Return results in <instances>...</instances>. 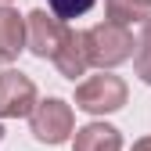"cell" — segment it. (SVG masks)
Wrapping results in <instances>:
<instances>
[{
  "mask_svg": "<svg viewBox=\"0 0 151 151\" xmlns=\"http://www.w3.org/2000/svg\"><path fill=\"white\" fill-rule=\"evenodd\" d=\"M86 54H90V68H119L133 58L137 50V40L129 25H119V22H97L90 25L86 32Z\"/></svg>",
  "mask_w": 151,
  "mask_h": 151,
  "instance_id": "obj_1",
  "label": "cell"
},
{
  "mask_svg": "<svg viewBox=\"0 0 151 151\" xmlns=\"http://www.w3.org/2000/svg\"><path fill=\"white\" fill-rule=\"evenodd\" d=\"M129 97L126 79L122 76H111V72H97V76H86V79L76 86V108L86 111V115H111L119 111Z\"/></svg>",
  "mask_w": 151,
  "mask_h": 151,
  "instance_id": "obj_2",
  "label": "cell"
},
{
  "mask_svg": "<svg viewBox=\"0 0 151 151\" xmlns=\"http://www.w3.org/2000/svg\"><path fill=\"white\" fill-rule=\"evenodd\" d=\"M29 129H32V137L40 140V144H50V147L65 144L76 133L72 104L61 101V97H43L40 104L32 108V115H29Z\"/></svg>",
  "mask_w": 151,
  "mask_h": 151,
  "instance_id": "obj_3",
  "label": "cell"
},
{
  "mask_svg": "<svg viewBox=\"0 0 151 151\" xmlns=\"http://www.w3.org/2000/svg\"><path fill=\"white\" fill-rule=\"evenodd\" d=\"M65 36H68V22L58 18L54 11L36 7V11L25 14V50L36 54L40 61H50L54 54H58V47L65 43Z\"/></svg>",
  "mask_w": 151,
  "mask_h": 151,
  "instance_id": "obj_4",
  "label": "cell"
},
{
  "mask_svg": "<svg viewBox=\"0 0 151 151\" xmlns=\"http://www.w3.org/2000/svg\"><path fill=\"white\" fill-rule=\"evenodd\" d=\"M36 104H40L36 83L25 72L18 68L0 72V119H29Z\"/></svg>",
  "mask_w": 151,
  "mask_h": 151,
  "instance_id": "obj_5",
  "label": "cell"
},
{
  "mask_svg": "<svg viewBox=\"0 0 151 151\" xmlns=\"http://www.w3.org/2000/svg\"><path fill=\"white\" fill-rule=\"evenodd\" d=\"M50 65L58 68L65 79H79V76H86V68H90V54H86V36L79 32V29H72L68 25V36H65V43L58 47V54L50 58Z\"/></svg>",
  "mask_w": 151,
  "mask_h": 151,
  "instance_id": "obj_6",
  "label": "cell"
},
{
  "mask_svg": "<svg viewBox=\"0 0 151 151\" xmlns=\"http://www.w3.org/2000/svg\"><path fill=\"white\" fill-rule=\"evenodd\" d=\"M25 50V18L11 4H0V61L11 65Z\"/></svg>",
  "mask_w": 151,
  "mask_h": 151,
  "instance_id": "obj_7",
  "label": "cell"
},
{
  "mask_svg": "<svg viewBox=\"0 0 151 151\" xmlns=\"http://www.w3.org/2000/svg\"><path fill=\"white\" fill-rule=\"evenodd\" d=\"M72 151H122V133L111 122H86L72 133Z\"/></svg>",
  "mask_w": 151,
  "mask_h": 151,
  "instance_id": "obj_8",
  "label": "cell"
},
{
  "mask_svg": "<svg viewBox=\"0 0 151 151\" xmlns=\"http://www.w3.org/2000/svg\"><path fill=\"white\" fill-rule=\"evenodd\" d=\"M104 14L119 25H144L151 18V0H104Z\"/></svg>",
  "mask_w": 151,
  "mask_h": 151,
  "instance_id": "obj_9",
  "label": "cell"
},
{
  "mask_svg": "<svg viewBox=\"0 0 151 151\" xmlns=\"http://www.w3.org/2000/svg\"><path fill=\"white\" fill-rule=\"evenodd\" d=\"M133 72L140 76V83L151 86V18L140 25V36H137V50H133Z\"/></svg>",
  "mask_w": 151,
  "mask_h": 151,
  "instance_id": "obj_10",
  "label": "cell"
},
{
  "mask_svg": "<svg viewBox=\"0 0 151 151\" xmlns=\"http://www.w3.org/2000/svg\"><path fill=\"white\" fill-rule=\"evenodd\" d=\"M97 0H47V11H54L58 18H65V22H72V18H83Z\"/></svg>",
  "mask_w": 151,
  "mask_h": 151,
  "instance_id": "obj_11",
  "label": "cell"
},
{
  "mask_svg": "<svg viewBox=\"0 0 151 151\" xmlns=\"http://www.w3.org/2000/svg\"><path fill=\"white\" fill-rule=\"evenodd\" d=\"M129 151H151V137H140V140H133V147Z\"/></svg>",
  "mask_w": 151,
  "mask_h": 151,
  "instance_id": "obj_12",
  "label": "cell"
},
{
  "mask_svg": "<svg viewBox=\"0 0 151 151\" xmlns=\"http://www.w3.org/2000/svg\"><path fill=\"white\" fill-rule=\"evenodd\" d=\"M0 140H4V122H0Z\"/></svg>",
  "mask_w": 151,
  "mask_h": 151,
  "instance_id": "obj_13",
  "label": "cell"
},
{
  "mask_svg": "<svg viewBox=\"0 0 151 151\" xmlns=\"http://www.w3.org/2000/svg\"><path fill=\"white\" fill-rule=\"evenodd\" d=\"M0 4H11V0H0Z\"/></svg>",
  "mask_w": 151,
  "mask_h": 151,
  "instance_id": "obj_14",
  "label": "cell"
}]
</instances>
